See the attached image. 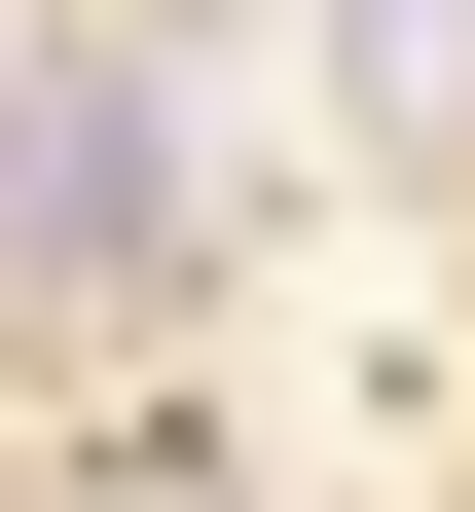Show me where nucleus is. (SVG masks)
<instances>
[{"instance_id": "1", "label": "nucleus", "mask_w": 475, "mask_h": 512, "mask_svg": "<svg viewBox=\"0 0 475 512\" xmlns=\"http://www.w3.org/2000/svg\"><path fill=\"white\" fill-rule=\"evenodd\" d=\"M147 220H183L147 74H0V256H147Z\"/></svg>"}, {"instance_id": "2", "label": "nucleus", "mask_w": 475, "mask_h": 512, "mask_svg": "<svg viewBox=\"0 0 475 512\" xmlns=\"http://www.w3.org/2000/svg\"><path fill=\"white\" fill-rule=\"evenodd\" d=\"M329 110L366 147H475V0H329Z\"/></svg>"}]
</instances>
